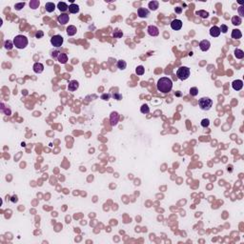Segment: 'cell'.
I'll list each match as a JSON object with an SVG mask.
<instances>
[{
    "instance_id": "cell-1",
    "label": "cell",
    "mask_w": 244,
    "mask_h": 244,
    "mask_svg": "<svg viewBox=\"0 0 244 244\" xmlns=\"http://www.w3.org/2000/svg\"><path fill=\"white\" fill-rule=\"evenodd\" d=\"M156 87H158V90L159 92L163 93V94H167V93L171 92V90L173 88V81L168 77H161L158 79Z\"/></svg>"
},
{
    "instance_id": "cell-2",
    "label": "cell",
    "mask_w": 244,
    "mask_h": 244,
    "mask_svg": "<svg viewBox=\"0 0 244 244\" xmlns=\"http://www.w3.org/2000/svg\"><path fill=\"white\" fill-rule=\"evenodd\" d=\"M13 44L17 49H25L28 46V38L24 35H17L13 38Z\"/></svg>"
},
{
    "instance_id": "cell-3",
    "label": "cell",
    "mask_w": 244,
    "mask_h": 244,
    "mask_svg": "<svg viewBox=\"0 0 244 244\" xmlns=\"http://www.w3.org/2000/svg\"><path fill=\"white\" fill-rule=\"evenodd\" d=\"M190 74H191V71L188 67H180V68L177 69L176 71V76L178 77L180 80H186L188 77L190 76Z\"/></svg>"
},
{
    "instance_id": "cell-4",
    "label": "cell",
    "mask_w": 244,
    "mask_h": 244,
    "mask_svg": "<svg viewBox=\"0 0 244 244\" xmlns=\"http://www.w3.org/2000/svg\"><path fill=\"white\" fill-rule=\"evenodd\" d=\"M198 105H199L200 109L203 111H208L210 110L213 106V100L209 97H202L198 101Z\"/></svg>"
},
{
    "instance_id": "cell-5",
    "label": "cell",
    "mask_w": 244,
    "mask_h": 244,
    "mask_svg": "<svg viewBox=\"0 0 244 244\" xmlns=\"http://www.w3.org/2000/svg\"><path fill=\"white\" fill-rule=\"evenodd\" d=\"M63 37L61 36V35H58V34H56V35H53L52 38H51V43H52V45H53V47H61L62 46V44H63Z\"/></svg>"
},
{
    "instance_id": "cell-6",
    "label": "cell",
    "mask_w": 244,
    "mask_h": 244,
    "mask_svg": "<svg viewBox=\"0 0 244 244\" xmlns=\"http://www.w3.org/2000/svg\"><path fill=\"white\" fill-rule=\"evenodd\" d=\"M69 20H70V17H69V14H67V13H62L57 17V21L60 25H65V24L68 23Z\"/></svg>"
},
{
    "instance_id": "cell-7",
    "label": "cell",
    "mask_w": 244,
    "mask_h": 244,
    "mask_svg": "<svg viewBox=\"0 0 244 244\" xmlns=\"http://www.w3.org/2000/svg\"><path fill=\"white\" fill-rule=\"evenodd\" d=\"M171 28L175 30V31H178L182 28V21L179 20V19H175L171 23Z\"/></svg>"
},
{
    "instance_id": "cell-8",
    "label": "cell",
    "mask_w": 244,
    "mask_h": 244,
    "mask_svg": "<svg viewBox=\"0 0 244 244\" xmlns=\"http://www.w3.org/2000/svg\"><path fill=\"white\" fill-rule=\"evenodd\" d=\"M211 47V43L209 40H202L201 42L199 43V48L200 50L202 51V52H207L209 49H210Z\"/></svg>"
},
{
    "instance_id": "cell-9",
    "label": "cell",
    "mask_w": 244,
    "mask_h": 244,
    "mask_svg": "<svg viewBox=\"0 0 244 244\" xmlns=\"http://www.w3.org/2000/svg\"><path fill=\"white\" fill-rule=\"evenodd\" d=\"M148 34L151 35V36H158L159 34V31H158V27L154 26V25H151V26L148 27Z\"/></svg>"
},
{
    "instance_id": "cell-10",
    "label": "cell",
    "mask_w": 244,
    "mask_h": 244,
    "mask_svg": "<svg viewBox=\"0 0 244 244\" xmlns=\"http://www.w3.org/2000/svg\"><path fill=\"white\" fill-rule=\"evenodd\" d=\"M232 87H233V89L235 90V91H239V90H241L242 87H243V81H242V80H239V79H236V80L233 81Z\"/></svg>"
},
{
    "instance_id": "cell-11",
    "label": "cell",
    "mask_w": 244,
    "mask_h": 244,
    "mask_svg": "<svg viewBox=\"0 0 244 244\" xmlns=\"http://www.w3.org/2000/svg\"><path fill=\"white\" fill-rule=\"evenodd\" d=\"M118 119H119V116H118L117 113L113 112V113H111V119L110 120H111V125H112V126H116L118 122Z\"/></svg>"
},
{
    "instance_id": "cell-12",
    "label": "cell",
    "mask_w": 244,
    "mask_h": 244,
    "mask_svg": "<svg viewBox=\"0 0 244 244\" xmlns=\"http://www.w3.org/2000/svg\"><path fill=\"white\" fill-rule=\"evenodd\" d=\"M78 87H79L78 82L76 81V80H72L68 85V89L71 92H74V91H76V90L78 89Z\"/></svg>"
},
{
    "instance_id": "cell-13",
    "label": "cell",
    "mask_w": 244,
    "mask_h": 244,
    "mask_svg": "<svg viewBox=\"0 0 244 244\" xmlns=\"http://www.w3.org/2000/svg\"><path fill=\"white\" fill-rule=\"evenodd\" d=\"M137 14L141 18H146V17L149 16V11L145 8H139L138 11H137Z\"/></svg>"
},
{
    "instance_id": "cell-14",
    "label": "cell",
    "mask_w": 244,
    "mask_h": 244,
    "mask_svg": "<svg viewBox=\"0 0 244 244\" xmlns=\"http://www.w3.org/2000/svg\"><path fill=\"white\" fill-rule=\"evenodd\" d=\"M210 34L213 37H218L220 34V30L218 26H213L210 29Z\"/></svg>"
},
{
    "instance_id": "cell-15",
    "label": "cell",
    "mask_w": 244,
    "mask_h": 244,
    "mask_svg": "<svg viewBox=\"0 0 244 244\" xmlns=\"http://www.w3.org/2000/svg\"><path fill=\"white\" fill-rule=\"evenodd\" d=\"M57 60L59 63L61 64H66L67 63V61H68V56H67V55L66 53H59L57 55Z\"/></svg>"
},
{
    "instance_id": "cell-16",
    "label": "cell",
    "mask_w": 244,
    "mask_h": 244,
    "mask_svg": "<svg viewBox=\"0 0 244 244\" xmlns=\"http://www.w3.org/2000/svg\"><path fill=\"white\" fill-rule=\"evenodd\" d=\"M43 71H44V66H43V64L37 62V63H35L34 65V73H36V74H41Z\"/></svg>"
},
{
    "instance_id": "cell-17",
    "label": "cell",
    "mask_w": 244,
    "mask_h": 244,
    "mask_svg": "<svg viewBox=\"0 0 244 244\" xmlns=\"http://www.w3.org/2000/svg\"><path fill=\"white\" fill-rule=\"evenodd\" d=\"M242 37V34L241 32L239 31V30H233V32H232V38H234V39H240Z\"/></svg>"
},
{
    "instance_id": "cell-18",
    "label": "cell",
    "mask_w": 244,
    "mask_h": 244,
    "mask_svg": "<svg viewBox=\"0 0 244 244\" xmlns=\"http://www.w3.org/2000/svg\"><path fill=\"white\" fill-rule=\"evenodd\" d=\"M76 34V27L74 26V25H71L67 28V34L69 36H73L74 34Z\"/></svg>"
},
{
    "instance_id": "cell-19",
    "label": "cell",
    "mask_w": 244,
    "mask_h": 244,
    "mask_svg": "<svg viewBox=\"0 0 244 244\" xmlns=\"http://www.w3.org/2000/svg\"><path fill=\"white\" fill-rule=\"evenodd\" d=\"M45 9H46V11H47L48 13H53L55 10V5L52 2H48V3H46V5H45Z\"/></svg>"
},
{
    "instance_id": "cell-20",
    "label": "cell",
    "mask_w": 244,
    "mask_h": 244,
    "mask_svg": "<svg viewBox=\"0 0 244 244\" xmlns=\"http://www.w3.org/2000/svg\"><path fill=\"white\" fill-rule=\"evenodd\" d=\"M69 12L71 13H77L79 12V7L78 5H76V4H71V5L69 6Z\"/></svg>"
},
{
    "instance_id": "cell-21",
    "label": "cell",
    "mask_w": 244,
    "mask_h": 244,
    "mask_svg": "<svg viewBox=\"0 0 244 244\" xmlns=\"http://www.w3.org/2000/svg\"><path fill=\"white\" fill-rule=\"evenodd\" d=\"M57 8H58V10H59V11L63 12V13L69 10L68 5H67L65 2H59V3H58V4H57Z\"/></svg>"
},
{
    "instance_id": "cell-22",
    "label": "cell",
    "mask_w": 244,
    "mask_h": 244,
    "mask_svg": "<svg viewBox=\"0 0 244 244\" xmlns=\"http://www.w3.org/2000/svg\"><path fill=\"white\" fill-rule=\"evenodd\" d=\"M149 8L151 11H156L158 8V6H159V3H158V1H151V2H149Z\"/></svg>"
},
{
    "instance_id": "cell-23",
    "label": "cell",
    "mask_w": 244,
    "mask_h": 244,
    "mask_svg": "<svg viewBox=\"0 0 244 244\" xmlns=\"http://www.w3.org/2000/svg\"><path fill=\"white\" fill-rule=\"evenodd\" d=\"M235 56L237 59H242L244 57V52L242 50H239V49H236L235 50Z\"/></svg>"
},
{
    "instance_id": "cell-24",
    "label": "cell",
    "mask_w": 244,
    "mask_h": 244,
    "mask_svg": "<svg viewBox=\"0 0 244 244\" xmlns=\"http://www.w3.org/2000/svg\"><path fill=\"white\" fill-rule=\"evenodd\" d=\"M232 23L235 26H239L242 23V20L239 16H234L233 18H232Z\"/></svg>"
},
{
    "instance_id": "cell-25",
    "label": "cell",
    "mask_w": 244,
    "mask_h": 244,
    "mask_svg": "<svg viewBox=\"0 0 244 244\" xmlns=\"http://www.w3.org/2000/svg\"><path fill=\"white\" fill-rule=\"evenodd\" d=\"M116 66H117V68L119 69V70H125L126 69V67H127V63H126V61H124V60H118L117 61V64H116Z\"/></svg>"
},
{
    "instance_id": "cell-26",
    "label": "cell",
    "mask_w": 244,
    "mask_h": 244,
    "mask_svg": "<svg viewBox=\"0 0 244 244\" xmlns=\"http://www.w3.org/2000/svg\"><path fill=\"white\" fill-rule=\"evenodd\" d=\"M40 5V2L38 1V0H32L31 2H30V7L32 9H37L38 7H39Z\"/></svg>"
},
{
    "instance_id": "cell-27",
    "label": "cell",
    "mask_w": 244,
    "mask_h": 244,
    "mask_svg": "<svg viewBox=\"0 0 244 244\" xmlns=\"http://www.w3.org/2000/svg\"><path fill=\"white\" fill-rule=\"evenodd\" d=\"M13 46H14V44H13V42H12L11 40H7V41H5V44H4V47H5L6 50H12L13 48Z\"/></svg>"
},
{
    "instance_id": "cell-28",
    "label": "cell",
    "mask_w": 244,
    "mask_h": 244,
    "mask_svg": "<svg viewBox=\"0 0 244 244\" xmlns=\"http://www.w3.org/2000/svg\"><path fill=\"white\" fill-rule=\"evenodd\" d=\"M135 73H137V75H142L144 74L145 73V69L143 66H137V69H135Z\"/></svg>"
},
{
    "instance_id": "cell-29",
    "label": "cell",
    "mask_w": 244,
    "mask_h": 244,
    "mask_svg": "<svg viewBox=\"0 0 244 244\" xmlns=\"http://www.w3.org/2000/svg\"><path fill=\"white\" fill-rule=\"evenodd\" d=\"M197 14L199 15L200 17H202V18H207L208 16H209V13L206 11H198L197 12Z\"/></svg>"
},
{
    "instance_id": "cell-30",
    "label": "cell",
    "mask_w": 244,
    "mask_h": 244,
    "mask_svg": "<svg viewBox=\"0 0 244 244\" xmlns=\"http://www.w3.org/2000/svg\"><path fill=\"white\" fill-rule=\"evenodd\" d=\"M140 112H141L142 113H149V112H150L149 106L146 105V104H143V105L140 107Z\"/></svg>"
},
{
    "instance_id": "cell-31",
    "label": "cell",
    "mask_w": 244,
    "mask_h": 244,
    "mask_svg": "<svg viewBox=\"0 0 244 244\" xmlns=\"http://www.w3.org/2000/svg\"><path fill=\"white\" fill-rule=\"evenodd\" d=\"M190 94H191L192 96H197L198 95V89L197 87H193V88L190 89Z\"/></svg>"
},
{
    "instance_id": "cell-32",
    "label": "cell",
    "mask_w": 244,
    "mask_h": 244,
    "mask_svg": "<svg viewBox=\"0 0 244 244\" xmlns=\"http://www.w3.org/2000/svg\"><path fill=\"white\" fill-rule=\"evenodd\" d=\"M113 37L115 38H120L122 35H123V32H121L120 30H116L115 32H113Z\"/></svg>"
},
{
    "instance_id": "cell-33",
    "label": "cell",
    "mask_w": 244,
    "mask_h": 244,
    "mask_svg": "<svg viewBox=\"0 0 244 244\" xmlns=\"http://www.w3.org/2000/svg\"><path fill=\"white\" fill-rule=\"evenodd\" d=\"M200 124H201V126L203 127V128H207V127L209 126V124H210V120H209L208 118H204V119H202L201 120Z\"/></svg>"
},
{
    "instance_id": "cell-34",
    "label": "cell",
    "mask_w": 244,
    "mask_h": 244,
    "mask_svg": "<svg viewBox=\"0 0 244 244\" xmlns=\"http://www.w3.org/2000/svg\"><path fill=\"white\" fill-rule=\"evenodd\" d=\"M24 6H25V3H24V2L23 3H17V4H15V5H14V9H15V10H17V11H20V10L23 8Z\"/></svg>"
},
{
    "instance_id": "cell-35",
    "label": "cell",
    "mask_w": 244,
    "mask_h": 244,
    "mask_svg": "<svg viewBox=\"0 0 244 244\" xmlns=\"http://www.w3.org/2000/svg\"><path fill=\"white\" fill-rule=\"evenodd\" d=\"M219 30H220V32L226 34V32H227V31H228V27L226 26L225 24H222V25H221V27L219 28Z\"/></svg>"
},
{
    "instance_id": "cell-36",
    "label": "cell",
    "mask_w": 244,
    "mask_h": 244,
    "mask_svg": "<svg viewBox=\"0 0 244 244\" xmlns=\"http://www.w3.org/2000/svg\"><path fill=\"white\" fill-rule=\"evenodd\" d=\"M43 35H44V32H43L42 31H38V32L35 34V37H36V38H42Z\"/></svg>"
},
{
    "instance_id": "cell-37",
    "label": "cell",
    "mask_w": 244,
    "mask_h": 244,
    "mask_svg": "<svg viewBox=\"0 0 244 244\" xmlns=\"http://www.w3.org/2000/svg\"><path fill=\"white\" fill-rule=\"evenodd\" d=\"M238 13H239V15L240 16H244V7L243 6H240L238 8ZM239 16V17H240Z\"/></svg>"
},
{
    "instance_id": "cell-38",
    "label": "cell",
    "mask_w": 244,
    "mask_h": 244,
    "mask_svg": "<svg viewBox=\"0 0 244 244\" xmlns=\"http://www.w3.org/2000/svg\"><path fill=\"white\" fill-rule=\"evenodd\" d=\"M113 98H115V99H116V100L122 99V95H121L120 94H113Z\"/></svg>"
},
{
    "instance_id": "cell-39",
    "label": "cell",
    "mask_w": 244,
    "mask_h": 244,
    "mask_svg": "<svg viewBox=\"0 0 244 244\" xmlns=\"http://www.w3.org/2000/svg\"><path fill=\"white\" fill-rule=\"evenodd\" d=\"M101 99L109 100V99H110V95H108V94H104V95H101Z\"/></svg>"
},
{
    "instance_id": "cell-40",
    "label": "cell",
    "mask_w": 244,
    "mask_h": 244,
    "mask_svg": "<svg viewBox=\"0 0 244 244\" xmlns=\"http://www.w3.org/2000/svg\"><path fill=\"white\" fill-rule=\"evenodd\" d=\"M175 12H176V13H182V8H180V7H177V8L175 9Z\"/></svg>"
},
{
    "instance_id": "cell-41",
    "label": "cell",
    "mask_w": 244,
    "mask_h": 244,
    "mask_svg": "<svg viewBox=\"0 0 244 244\" xmlns=\"http://www.w3.org/2000/svg\"><path fill=\"white\" fill-rule=\"evenodd\" d=\"M12 201H13V202H16V201H17V197H12Z\"/></svg>"
},
{
    "instance_id": "cell-42",
    "label": "cell",
    "mask_w": 244,
    "mask_h": 244,
    "mask_svg": "<svg viewBox=\"0 0 244 244\" xmlns=\"http://www.w3.org/2000/svg\"><path fill=\"white\" fill-rule=\"evenodd\" d=\"M56 53H58V52H53V53H52V56H53V57H55V55H56Z\"/></svg>"
}]
</instances>
